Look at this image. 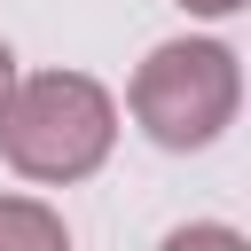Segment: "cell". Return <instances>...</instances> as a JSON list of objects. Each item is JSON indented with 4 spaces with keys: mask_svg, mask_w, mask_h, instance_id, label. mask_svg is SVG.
<instances>
[{
    "mask_svg": "<svg viewBox=\"0 0 251 251\" xmlns=\"http://www.w3.org/2000/svg\"><path fill=\"white\" fill-rule=\"evenodd\" d=\"M118 141V102L86 71H31L0 102V157L24 180H86Z\"/></svg>",
    "mask_w": 251,
    "mask_h": 251,
    "instance_id": "cell-1",
    "label": "cell"
},
{
    "mask_svg": "<svg viewBox=\"0 0 251 251\" xmlns=\"http://www.w3.org/2000/svg\"><path fill=\"white\" fill-rule=\"evenodd\" d=\"M8 86H16V55H8V39H0V102H8Z\"/></svg>",
    "mask_w": 251,
    "mask_h": 251,
    "instance_id": "cell-5",
    "label": "cell"
},
{
    "mask_svg": "<svg viewBox=\"0 0 251 251\" xmlns=\"http://www.w3.org/2000/svg\"><path fill=\"white\" fill-rule=\"evenodd\" d=\"M133 102V126L157 141V149H212L227 126H235V102H243V71L220 39H165L149 47V63L133 71L126 86Z\"/></svg>",
    "mask_w": 251,
    "mask_h": 251,
    "instance_id": "cell-2",
    "label": "cell"
},
{
    "mask_svg": "<svg viewBox=\"0 0 251 251\" xmlns=\"http://www.w3.org/2000/svg\"><path fill=\"white\" fill-rule=\"evenodd\" d=\"M63 243L71 235H63V220L47 204H24V196L0 204V251H63Z\"/></svg>",
    "mask_w": 251,
    "mask_h": 251,
    "instance_id": "cell-3",
    "label": "cell"
},
{
    "mask_svg": "<svg viewBox=\"0 0 251 251\" xmlns=\"http://www.w3.org/2000/svg\"><path fill=\"white\" fill-rule=\"evenodd\" d=\"M180 8H188V16H235L243 0H180Z\"/></svg>",
    "mask_w": 251,
    "mask_h": 251,
    "instance_id": "cell-4",
    "label": "cell"
}]
</instances>
